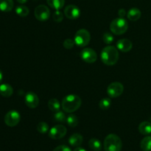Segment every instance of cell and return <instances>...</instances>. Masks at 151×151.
I'll list each match as a JSON object with an SVG mask.
<instances>
[{"mask_svg":"<svg viewBox=\"0 0 151 151\" xmlns=\"http://www.w3.org/2000/svg\"><path fill=\"white\" fill-rule=\"evenodd\" d=\"M100 57L103 63L108 66H113L119 60L118 49L114 46H107L102 50Z\"/></svg>","mask_w":151,"mask_h":151,"instance_id":"1","label":"cell"},{"mask_svg":"<svg viewBox=\"0 0 151 151\" xmlns=\"http://www.w3.org/2000/svg\"><path fill=\"white\" fill-rule=\"evenodd\" d=\"M82 100L81 97L75 94L66 96L62 100L61 106L63 110L66 113H73L81 107Z\"/></svg>","mask_w":151,"mask_h":151,"instance_id":"2","label":"cell"},{"mask_svg":"<svg viewBox=\"0 0 151 151\" xmlns=\"http://www.w3.org/2000/svg\"><path fill=\"white\" fill-rule=\"evenodd\" d=\"M103 147L105 151H121L122 147V140L116 134H109L105 138Z\"/></svg>","mask_w":151,"mask_h":151,"instance_id":"3","label":"cell"},{"mask_svg":"<svg viewBox=\"0 0 151 151\" xmlns=\"http://www.w3.org/2000/svg\"><path fill=\"white\" fill-rule=\"evenodd\" d=\"M128 28V23L124 18H117L111 22L110 29L114 34L117 35L125 33Z\"/></svg>","mask_w":151,"mask_h":151,"instance_id":"4","label":"cell"},{"mask_svg":"<svg viewBox=\"0 0 151 151\" xmlns=\"http://www.w3.org/2000/svg\"><path fill=\"white\" fill-rule=\"evenodd\" d=\"M91 40V35L89 32L85 29H81L75 33V44L80 47H84L88 45Z\"/></svg>","mask_w":151,"mask_h":151,"instance_id":"5","label":"cell"},{"mask_svg":"<svg viewBox=\"0 0 151 151\" xmlns=\"http://www.w3.org/2000/svg\"><path fill=\"white\" fill-rule=\"evenodd\" d=\"M34 15L36 19H38L40 22H45L48 20L50 17V10L48 7L44 4H41L35 7L34 10Z\"/></svg>","mask_w":151,"mask_h":151,"instance_id":"6","label":"cell"},{"mask_svg":"<svg viewBox=\"0 0 151 151\" xmlns=\"http://www.w3.org/2000/svg\"><path fill=\"white\" fill-rule=\"evenodd\" d=\"M124 86L121 83L113 82L107 88V94L111 98L119 97L123 93Z\"/></svg>","mask_w":151,"mask_h":151,"instance_id":"7","label":"cell"},{"mask_svg":"<svg viewBox=\"0 0 151 151\" xmlns=\"http://www.w3.org/2000/svg\"><path fill=\"white\" fill-rule=\"evenodd\" d=\"M4 122L9 127H14L19 123L21 119L20 114L15 110L7 112L4 116Z\"/></svg>","mask_w":151,"mask_h":151,"instance_id":"8","label":"cell"},{"mask_svg":"<svg viewBox=\"0 0 151 151\" xmlns=\"http://www.w3.org/2000/svg\"><path fill=\"white\" fill-rule=\"evenodd\" d=\"M67 133V129L63 125H57L52 127L49 132V137L52 139H60L64 137Z\"/></svg>","mask_w":151,"mask_h":151,"instance_id":"9","label":"cell"},{"mask_svg":"<svg viewBox=\"0 0 151 151\" xmlns=\"http://www.w3.org/2000/svg\"><path fill=\"white\" fill-rule=\"evenodd\" d=\"M81 57L86 63H93L97 60V55L92 49L85 48L81 51Z\"/></svg>","mask_w":151,"mask_h":151,"instance_id":"10","label":"cell"},{"mask_svg":"<svg viewBox=\"0 0 151 151\" xmlns=\"http://www.w3.org/2000/svg\"><path fill=\"white\" fill-rule=\"evenodd\" d=\"M64 15L67 19H77L81 16V10L74 4H69L66 6L64 9Z\"/></svg>","mask_w":151,"mask_h":151,"instance_id":"11","label":"cell"},{"mask_svg":"<svg viewBox=\"0 0 151 151\" xmlns=\"http://www.w3.org/2000/svg\"><path fill=\"white\" fill-rule=\"evenodd\" d=\"M25 104L30 109H35L39 104V98L35 93L29 91L27 93L24 98Z\"/></svg>","mask_w":151,"mask_h":151,"instance_id":"12","label":"cell"},{"mask_svg":"<svg viewBox=\"0 0 151 151\" xmlns=\"http://www.w3.org/2000/svg\"><path fill=\"white\" fill-rule=\"evenodd\" d=\"M116 47L119 51L122 52H128L132 49L133 44L129 39L122 38L116 42Z\"/></svg>","mask_w":151,"mask_h":151,"instance_id":"13","label":"cell"},{"mask_svg":"<svg viewBox=\"0 0 151 151\" xmlns=\"http://www.w3.org/2000/svg\"><path fill=\"white\" fill-rule=\"evenodd\" d=\"M83 141L82 135L80 134H73L69 139V143L72 147H79Z\"/></svg>","mask_w":151,"mask_h":151,"instance_id":"14","label":"cell"},{"mask_svg":"<svg viewBox=\"0 0 151 151\" xmlns=\"http://www.w3.org/2000/svg\"><path fill=\"white\" fill-rule=\"evenodd\" d=\"M141 16V11L139 9L137 8V7H133V8L130 9L127 13V17L131 22H136V21L139 20Z\"/></svg>","mask_w":151,"mask_h":151,"instance_id":"15","label":"cell"},{"mask_svg":"<svg viewBox=\"0 0 151 151\" xmlns=\"http://www.w3.org/2000/svg\"><path fill=\"white\" fill-rule=\"evenodd\" d=\"M13 88L7 83H3L0 85V94L4 97H9L13 94Z\"/></svg>","mask_w":151,"mask_h":151,"instance_id":"16","label":"cell"},{"mask_svg":"<svg viewBox=\"0 0 151 151\" xmlns=\"http://www.w3.org/2000/svg\"><path fill=\"white\" fill-rule=\"evenodd\" d=\"M13 0H0V11L10 12L13 10Z\"/></svg>","mask_w":151,"mask_h":151,"instance_id":"17","label":"cell"},{"mask_svg":"<svg viewBox=\"0 0 151 151\" xmlns=\"http://www.w3.org/2000/svg\"><path fill=\"white\" fill-rule=\"evenodd\" d=\"M139 131L142 135H149L151 134V122L144 121L139 125Z\"/></svg>","mask_w":151,"mask_h":151,"instance_id":"18","label":"cell"},{"mask_svg":"<svg viewBox=\"0 0 151 151\" xmlns=\"http://www.w3.org/2000/svg\"><path fill=\"white\" fill-rule=\"evenodd\" d=\"M47 4L55 10H60L64 6L65 0H47Z\"/></svg>","mask_w":151,"mask_h":151,"instance_id":"19","label":"cell"},{"mask_svg":"<svg viewBox=\"0 0 151 151\" xmlns=\"http://www.w3.org/2000/svg\"><path fill=\"white\" fill-rule=\"evenodd\" d=\"M48 108L50 111L53 112L58 111L60 109V102L55 98L50 99L48 102Z\"/></svg>","mask_w":151,"mask_h":151,"instance_id":"20","label":"cell"},{"mask_svg":"<svg viewBox=\"0 0 151 151\" xmlns=\"http://www.w3.org/2000/svg\"><path fill=\"white\" fill-rule=\"evenodd\" d=\"M140 147L143 151H151V137H145L140 142Z\"/></svg>","mask_w":151,"mask_h":151,"instance_id":"21","label":"cell"},{"mask_svg":"<svg viewBox=\"0 0 151 151\" xmlns=\"http://www.w3.org/2000/svg\"><path fill=\"white\" fill-rule=\"evenodd\" d=\"M88 146L94 151H100L102 149V144L97 139L92 138L88 141Z\"/></svg>","mask_w":151,"mask_h":151,"instance_id":"22","label":"cell"},{"mask_svg":"<svg viewBox=\"0 0 151 151\" xmlns=\"http://www.w3.org/2000/svg\"><path fill=\"white\" fill-rule=\"evenodd\" d=\"M16 14L19 15L21 17H26L28 16L29 13V10L27 7L24 5H19L16 7Z\"/></svg>","mask_w":151,"mask_h":151,"instance_id":"23","label":"cell"},{"mask_svg":"<svg viewBox=\"0 0 151 151\" xmlns=\"http://www.w3.org/2000/svg\"><path fill=\"white\" fill-rule=\"evenodd\" d=\"M66 122L69 126L75 128L78 125V119L75 114H70L66 118Z\"/></svg>","mask_w":151,"mask_h":151,"instance_id":"24","label":"cell"},{"mask_svg":"<svg viewBox=\"0 0 151 151\" xmlns=\"http://www.w3.org/2000/svg\"><path fill=\"white\" fill-rule=\"evenodd\" d=\"M111 105V100L109 98H103L99 103V106L103 111L109 109Z\"/></svg>","mask_w":151,"mask_h":151,"instance_id":"25","label":"cell"},{"mask_svg":"<svg viewBox=\"0 0 151 151\" xmlns=\"http://www.w3.org/2000/svg\"><path fill=\"white\" fill-rule=\"evenodd\" d=\"M37 130H38V131L40 134H46L49 131L48 124L44 122H40L38 124V125H37Z\"/></svg>","mask_w":151,"mask_h":151,"instance_id":"26","label":"cell"},{"mask_svg":"<svg viewBox=\"0 0 151 151\" xmlns=\"http://www.w3.org/2000/svg\"><path fill=\"white\" fill-rule=\"evenodd\" d=\"M54 119L56 122H61V123H63L65 121H66V115H65V114L63 111H60L55 112V114L54 115Z\"/></svg>","mask_w":151,"mask_h":151,"instance_id":"27","label":"cell"},{"mask_svg":"<svg viewBox=\"0 0 151 151\" xmlns=\"http://www.w3.org/2000/svg\"><path fill=\"white\" fill-rule=\"evenodd\" d=\"M52 19L55 22L60 23V22H61L63 19V14L62 13V12L60 11L59 10H56L53 13Z\"/></svg>","mask_w":151,"mask_h":151,"instance_id":"28","label":"cell"},{"mask_svg":"<svg viewBox=\"0 0 151 151\" xmlns=\"http://www.w3.org/2000/svg\"><path fill=\"white\" fill-rule=\"evenodd\" d=\"M103 39L104 43H106L107 44H110L114 41V36L111 34L109 33V32H105L103 34Z\"/></svg>","mask_w":151,"mask_h":151,"instance_id":"29","label":"cell"},{"mask_svg":"<svg viewBox=\"0 0 151 151\" xmlns=\"http://www.w3.org/2000/svg\"><path fill=\"white\" fill-rule=\"evenodd\" d=\"M63 47H64L65 48L67 49V50H69V49L73 48L75 43L74 40L71 39V38H67V39H66L64 41H63Z\"/></svg>","mask_w":151,"mask_h":151,"instance_id":"30","label":"cell"},{"mask_svg":"<svg viewBox=\"0 0 151 151\" xmlns=\"http://www.w3.org/2000/svg\"><path fill=\"white\" fill-rule=\"evenodd\" d=\"M53 151H72L68 146L66 145H60L53 150Z\"/></svg>","mask_w":151,"mask_h":151,"instance_id":"31","label":"cell"},{"mask_svg":"<svg viewBox=\"0 0 151 151\" xmlns=\"http://www.w3.org/2000/svg\"><path fill=\"white\" fill-rule=\"evenodd\" d=\"M118 15L119 16V17L124 18V16H125V15H126V12H125V10L124 9H120L118 11Z\"/></svg>","mask_w":151,"mask_h":151,"instance_id":"32","label":"cell"},{"mask_svg":"<svg viewBox=\"0 0 151 151\" xmlns=\"http://www.w3.org/2000/svg\"><path fill=\"white\" fill-rule=\"evenodd\" d=\"M74 151H86V150L84 148H83V147H76V148L75 149V150H74Z\"/></svg>","mask_w":151,"mask_h":151,"instance_id":"33","label":"cell"},{"mask_svg":"<svg viewBox=\"0 0 151 151\" xmlns=\"http://www.w3.org/2000/svg\"><path fill=\"white\" fill-rule=\"evenodd\" d=\"M17 1L19 3V4H25V3H27V0H17Z\"/></svg>","mask_w":151,"mask_h":151,"instance_id":"34","label":"cell"},{"mask_svg":"<svg viewBox=\"0 0 151 151\" xmlns=\"http://www.w3.org/2000/svg\"><path fill=\"white\" fill-rule=\"evenodd\" d=\"M2 79H3V75H2V72H1V71L0 70V83H1V81H2Z\"/></svg>","mask_w":151,"mask_h":151,"instance_id":"35","label":"cell"}]
</instances>
